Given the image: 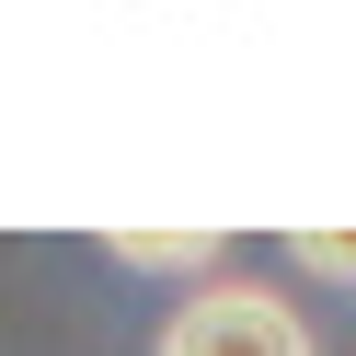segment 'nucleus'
Masks as SVG:
<instances>
[{"label": "nucleus", "instance_id": "nucleus-3", "mask_svg": "<svg viewBox=\"0 0 356 356\" xmlns=\"http://www.w3.org/2000/svg\"><path fill=\"white\" fill-rule=\"evenodd\" d=\"M299 264H310V276H345V287H356V230H299Z\"/></svg>", "mask_w": 356, "mask_h": 356}, {"label": "nucleus", "instance_id": "nucleus-2", "mask_svg": "<svg viewBox=\"0 0 356 356\" xmlns=\"http://www.w3.org/2000/svg\"><path fill=\"white\" fill-rule=\"evenodd\" d=\"M115 253L149 264V276H207V264H218V230H127Z\"/></svg>", "mask_w": 356, "mask_h": 356}, {"label": "nucleus", "instance_id": "nucleus-1", "mask_svg": "<svg viewBox=\"0 0 356 356\" xmlns=\"http://www.w3.org/2000/svg\"><path fill=\"white\" fill-rule=\"evenodd\" d=\"M161 356H310V322L276 299V287H195L161 322Z\"/></svg>", "mask_w": 356, "mask_h": 356}]
</instances>
